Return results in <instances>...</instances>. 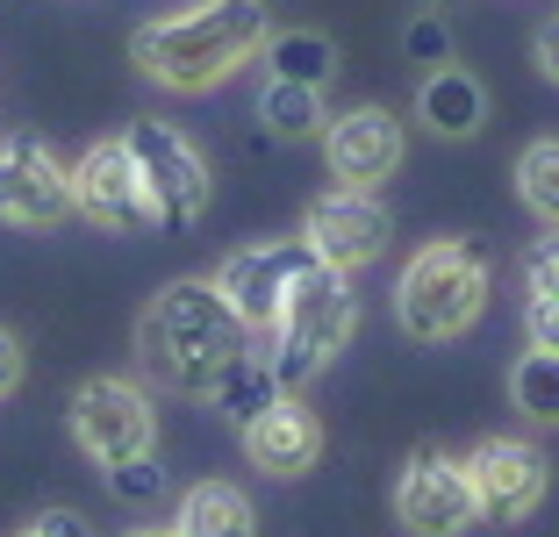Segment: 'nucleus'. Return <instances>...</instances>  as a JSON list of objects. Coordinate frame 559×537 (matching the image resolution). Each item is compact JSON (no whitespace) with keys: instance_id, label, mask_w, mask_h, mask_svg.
<instances>
[{"instance_id":"f03ea898","label":"nucleus","mask_w":559,"mask_h":537,"mask_svg":"<svg viewBox=\"0 0 559 537\" xmlns=\"http://www.w3.org/2000/svg\"><path fill=\"white\" fill-rule=\"evenodd\" d=\"M251 330L237 323V309L223 301L215 279H173V287L151 294L144 323H136V351L144 366L180 394H209L215 373L245 351Z\"/></svg>"},{"instance_id":"412c9836","label":"nucleus","mask_w":559,"mask_h":537,"mask_svg":"<svg viewBox=\"0 0 559 537\" xmlns=\"http://www.w3.org/2000/svg\"><path fill=\"white\" fill-rule=\"evenodd\" d=\"M516 194L545 229H559V136H538L516 151Z\"/></svg>"},{"instance_id":"a211bd4d","label":"nucleus","mask_w":559,"mask_h":537,"mask_svg":"<svg viewBox=\"0 0 559 537\" xmlns=\"http://www.w3.org/2000/svg\"><path fill=\"white\" fill-rule=\"evenodd\" d=\"M259 58L273 65V80H295V86H330V72H337V44L323 29H273Z\"/></svg>"},{"instance_id":"6ab92c4d","label":"nucleus","mask_w":559,"mask_h":537,"mask_svg":"<svg viewBox=\"0 0 559 537\" xmlns=\"http://www.w3.org/2000/svg\"><path fill=\"white\" fill-rule=\"evenodd\" d=\"M259 122L273 136H287V144H301V136H316L330 122L323 115V86H295V80H265L259 94Z\"/></svg>"},{"instance_id":"c85d7f7f","label":"nucleus","mask_w":559,"mask_h":537,"mask_svg":"<svg viewBox=\"0 0 559 537\" xmlns=\"http://www.w3.org/2000/svg\"><path fill=\"white\" fill-rule=\"evenodd\" d=\"M424 8H438V15H444V8H460V0H424Z\"/></svg>"},{"instance_id":"dca6fc26","label":"nucleus","mask_w":559,"mask_h":537,"mask_svg":"<svg viewBox=\"0 0 559 537\" xmlns=\"http://www.w3.org/2000/svg\"><path fill=\"white\" fill-rule=\"evenodd\" d=\"M280 373H273V358L259 351V344H245V351L230 358V366H223V373H215V387H209V402L223 408V416H230L237 430L251 423V416H259V408H273L280 402Z\"/></svg>"},{"instance_id":"9b49d317","label":"nucleus","mask_w":559,"mask_h":537,"mask_svg":"<svg viewBox=\"0 0 559 537\" xmlns=\"http://www.w3.org/2000/svg\"><path fill=\"white\" fill-rule=\"evenodd\" d=\"M388 237H395V223H388V208L373 201V187H337V194H323L309 208V223H301V244L323 265H337V273L373 265L380 251H388Z\"/></svg>"},{"instance_id":"6e6552de","label":"nucleus","mask_w":559,"mask_h":537,"mask_svg":"<svg viewBox=\"0 0 559 537\" xmlns=\"http://www.w3.org/2000/svg\"><path fill=\"white\" fill-rule=\"evenodd\" d=\"M72 215V172L50 158L44 136H0V223L50 229Z\"/></svg>"},{"instance_id":"f257e3e1","label":"nucleus","mask_w":559,"mask_h":537,"mask_svg":"<svg viewBox=\"0 0 559 537\" xmlns=\"http://www.w3.org/2000/svg\"><path fill=\"white\" fill-rule=\"evenodd\" d=\"M273 36L265 0H194L180 15H158L130 36V58L144 65V80L173 86V94H209L237 65H251Z\"/></svg>"},{"instance_id":"aec40b11","label":"nucleus","mask_w":559,"mask_h":537,"mask_svg":"<svg viewBox=\"0 0 559 537\" xmlns=\"http://www.w3.org/2000/svg\"><path fill=\"white\" fill-rule=\"evenodd\" d=\"M510 402L524 408L531 423L559 430V351H538V344H531V351L516 358L510 366Z\"/></svg>"},{"instance_id":"393cba45","label":"nucleus","mask_w":559,"mask_h":537,"mask_svg":"<svg viewBox=\"0 0 559 537\" xmlns=\"http://www.w3.org/2000/svg\"><path fill=\"white\" fill-rule=\"evenodd\" d=\"M524 337L538 344V351H559V294H531V309H524Z\"/></svg>"},{"instance_id":"423d86ee","label":"nucleus","mask_w":559,"mask_h":537,"mask_svg":"<svg viewBox=\"0 0 559 537\" xmlns=\"http://www.w3.org/2000/svg\"><path fill=\"white\" fill-rule=\"evenodd\" d=\"M122 144H130L136 172H144L151 201H158V229H187L201 208H209V165H201V151L187 144L173 122H130L122 130Z\"/></svg>"},{"instance_id":"4468645a","label":"nucleus","mask_w":559,"mask_h":537,"mask_svg":"<svg viewBox=\"0 0 559 537\" xmlns=\"http://www.w3.org/2000/svg\"><path fill=\"white\" fill-rule=\"evenodd\" d=\"M245 458L273 480H295L323 458V423H316V408H301L295 394H280L273 408H259L245 423Z\"/></svg>"},{"instance_id":"cd10ccee","label":"nucleus","mask_w":559,"mask_h":537,"mask_svg":"<svg viewBox=\"0 0 559 537\" xmlns=\"http://www.w3.org/2000/svg\"><path fill=\"white\" fill-rule=\"evenodd\" d=\"M531 50H538V72L559 86V22H545V29H538V44H531Z\"/></svg>"},{"instance_id":"5701e85b","label":"nucleus","mask_w":559,"mask_h":537,"mask_svg":"<svg viewBox=\"0 0 559 537\" xmlns=\"http://www.w3.org/2000/svg\"><path fill=\"white\" fill-rule=\"evenodd\" d=\"M402 50H409L416 65H452V29H444L438 8H430V15H416L409 29H402Z\"/></svg>"},{"instance_id":"bb28decb","label":"nucleus","mask_w":559,"mask_h":537,"mask_svg":"<svg viewBox=\"0 0 559 537\" xmlns=\"http://www.w3.org/2000/svg\"><path fill=\"white\" fill-rule=\"evenodd\" d=\"M22 387V344L0 330V394H15Z\"/></svg>"},{"instance_id":"39448f33","label":"nucleus","mask_w":559,"mask_h":537,"mask_svg":"<svg viewBox=\"0 0 559 537\" xmlns=\"http://www.w3.org/2000/svg\"><path fill=\"white\" fill-rule=\"evenodd\" d=\"M72 444H80L94 466H122V458L151 452L158 444V416H151V394L136 380H86L72 394Z\"/></svg>"},{"instance_id":"1a4fd4ad","label":"nucleus","mask_w":559,"mask_h":537,"mask_svg":"<svg viewBox=\"0 0 559 537\" xmlns=\"http://www.w3.org/2000/svg\"><path fill=\"white\" fill-rule=\"evenodd\" d=\"M316 265V251L301 244H251V251H230L223 259V273H215V287H223V301L237 309V323L251 330V337H265V330L280 323V309H287V287H295L301 273Z\"/></svg>"},{"instance_id":"0eeeda50","label":"nucleus","mask_w":559,"mask_h":537,"mask_svg":"<svg viewBox=\"0 0 559 537\" xmlns=\"http://www.w3.org/2000/svg\"><path fill=\"white\" fill-rule=\"evenodd\" d=\"M72 215H86V223H100V229H122V237L158 229V201H151V187H144V172H136L122 136L94 144L72 165Z\"/></svg>"},{"instance_id":"2eb2a0df","label":"nucleus","mask_w":559,"mask_h":537,"mask_svg":"<svg viewBox=\"0 0 559 537\" xmlns=\"http://www.w3.org/2000/svg\"><path fill=\"white\" fill-rule=\"evenodd\" d=\"M416 115H424L430 136L466 144V136H480V122H488V86L466 65H430L424 86H416Z\"/></svg>"},{"instance_id":"20e7f679","label":"nucleus","mask_w":559,"mask_h":537,"mask_svg":"<svg viewBox=\"0 0 559 537\" xmlns=\"http://www.w3.org/2000/svg\"><path fill=\"white\" fill-rule=\"evenodd\" d=\"M488 309V259L474 244H424L395 279V315L416 344H452Z\"/></svg>"},{"instance_id":"f8f14e48","label":"nucleus","mask_w":559,"mask_h":537,"mask_svg":"<svg viewBox=\"0 0 559 537\" xmlns=\"http://www.w3.org/2000/svg\"><path fill=\"white\" fill-rule=\"evenodd\" d=\"M466 480L488 523H524L545 502V452L524 438H480L466 458Z\"/></svg>"},{"instance_id":"4be33fe9","label":"nucleus","mask_w":559,"mask_h":537,"mask_svg":"<svg viewBox=\"0 0 559 537\" xmlns=\"http://www.w3.org/2000/svg\"><path fill=\"white\" fill-rule=\"evenodd\" d=\"M100 473H108V494H116V502H158L165 494V473H158L151 452L122 458V466H100Z\"/></svg>"},{"instance_id":"f3484780","label":"nucleus","mask_w":559,"mask_h":537,"mask_svg":"<svg viewBox=\"0 0 559 537\" xmlns=\"http://www.w3.org/2000/svg\"><path fill=\"white\" fill-rule=\"evenodd\" d=\"M180 537H259V516L230 480H201L180 494Z\"/></svg>"},{"instance_id":"9d476101","label":"nucleus","mask_w":559,"mask_h":537,"mask_svg":"<svg viewBox=\"0 0 559 537\" xmlns=\"http://www.w3.org/2000/svg\"><path fill=\"white\" fill-rule=\"evenodd\" d=\"M395 516H402V530H416V537H460L466 523H480L466 458L416 452L409 466H402V480H395Z\"/></svg>"},{"instance_id":"c756f323","label":"nucleus","mask_w":559,"mask_h":537,"mask_svg":"<svg viewBox=\"0 0 559 537\" xmlns=\"http://www.w3.org/2000/svg\"><path fill=\"white\" fill-rule=\"evenodd\" d=\"M136 537H180V530H136Z\"/></svg>"},{"instance_id":"ddd939ff","label":"nucleus","mask_w":559,"mask_h":537,"mask_svg":"<svg viewBox=\"0 0 559 537\" xmlns=\"http://www.w3.org/2000/svg\"><path fill=\"white\" fill-rule=\"evenodd\" d=\"M323 158L345 187H380L402 165V122L388 108H345L337 122H323Z\"/></svg>"},{"instance_id":"7ed1b4c3","label":"nucleus","mask_w":559,"mask_h":537,"mask_svg":"<svg viewBox=\"0 0 559 537\" xmlns=\"http://www.w3.org/2000/svg\"><path fill=\"white\" fill-rule=\"evenodd\" d=\"M352 330H359V301H352V273H337V265L316 259L309 273L287 287V309H280V323L259 337V351L273 358V373L287 394H301L316 373H323L330 358L352 344Z\"/></svg>"},{"instance_id":"b1692460","label":"nucleus","mask_w":559,"mask_h":537,"mask_svg":"<svg viewBox=\"0 0 559 537\" xmlns=\"http://www.w3.org/2000/svg\"><path fill=\"white\" fill-rule=\"evenodd\" d=\"M524 287L531 294H559V229L524 251Z\"/></svg>"},{"instance_id":"a878e982","label":"nucleus","mask_w":559,"mask_h":537,"mask_svg":"<svg viewBox=\"0 0 559 537\" xmlns=\"http://www.w3.org/2000/svg\"><path fill=\"white\" fill-rule=\"evenodd\" d=\"M22 537H94V523H86L80 509H44V516H36Z\"/></svg>"}]
</instances>
